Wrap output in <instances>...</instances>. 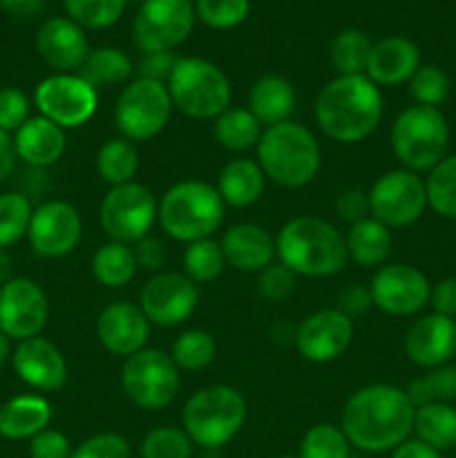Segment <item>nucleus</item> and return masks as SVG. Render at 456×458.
Returning <instances> with one entry per match:
<instances>
[{
    "instance_id": "nucleus-41",
    "label": "nucleus",
    "mask_w": 456,
    "mask_h": 458,
    "mask_svg": "<svg viewBox=\"0 0 456 458\" xmlns=\"http://www.w3.org/2000/svg\"><path fill=\"white\" fill-rule=\"evenodd\" d=\"M31 201L22 192H4L0 195V249L18 244L30 231Z\"/></svg>"
},
{
    "instance_id": "nucleus-56",
    "label": "nucleus",
    "mask_w": 456,
    "mask_h": 458,
    "mask_svg": "<svg viewBox=\"0 0 456 458\" xmlns=\"http://www.w3.org/2000/svg\"><path fill=\"white\" fill-rule=\"evenodd\" d=\"M392 458H441V452H436L427 443L418 441V438H414V441L407 438L396 450H392Z\"/></svg>"
},
{
    "instance_id": "nucleus-46",
    "label": "nucleus",
    "mask_w": 456,
    "mask_h": 458,
    "mask_svg": "<svg viewBox=\"0 0 456 458\" xmlns=\"http://www.w3.org/2000/svg\"><path fill=\"white\" fill-rule=\"evenodd\" d=\"M410 92L418 106L438 107L450 94V79L436 65H420L410 79Z\"/></svg>"
},
{
    "instance_id": "nucleus-53",
    "label": "nucleus",
    "mask_w": 456,
    "mask_h": 458,
    "mask_svg": "<svg viewBox=\"0 0 456 458\" xmlns=\"http://www.w3.org/2000/svg\"><path fill=\"white\" fill-rule=\"evenodd\" d=\"M132 250L134 258H137V264L141 268H146V271L159 273L165 267V259H168V250H165V244L159 237L146 235L132 246Z\"/></svg>"
},
{
    "instance_id": "nucleus-24",
    "label": "nucleus",
    "mask_w": 456,
    "mask_h": 458,
    "mask_svg": "<svg viewBox=\"0 0 456 458\" xmlns=\"http://www.w3.org/2000/svg\"><path fill=\"white\" fill-rule=\"evenodd\" d=\"M226 264L241 273H259L275 259V240L258 224H235L219 242Z\"/></svg>"
},
{
    "instance_id": "nucleus-18",
    "label": "nucleus",
    "mask_w": 456,
    "mask_h": 458,
    "mask_svg": "<svg viewBox=\"0 0 456 458\" xmlns=\"http://www.w3.org/2000/svg\"><path fill=\"white\" fill-rule=\"evenodd\" d=\"M374 307L389 316H414L429 302V280L410 264H384L371 280Z\"/></svg>"
},
{
    "instance_id": "nucleus-20",
    "label": "nucleus",
    "mask_w": 456,
    "mask_h": 458,
    "mask_svg": "<svg viewBox=\"0 0 456 458\" xmlns=\"http://www.w3.org/2000/svg\"><path fill=\"white\" fill-rule=\"evenodd\" d=\"M97 338L112 356L128 358L146 349L150 338V320L139 304L114 302L98 313Z\"/></svg>"
},
{
    "instance_id": "nucleus-42",
    "label": "nucleus",
    "mask_w": 456,
    "mask_h": 458,
    "mask_svg": "<svg viewBox=\"0 0 456 458\" xmlns=\"http://www.w3.org/2000/svg\"><path fill=\"white\" fill-rule=\"evenodd\" d=\"M351 443L342 428L331 423H317L304 434L300 443V458H349Z\"/></svg>"
},
{
    "instance_id": "nucleus-26",
    "label": "nucleus",
    "mask_w": 456,
    "mask_h": 458,
    "mask_svg": "<svg viewBox=\"0 0 456 458\" xmlns=\"http://www.w3.org/2000/svg\"><path fill=\"white\" fill-rule=\"evenodd\" d=\"M420 67V52L410 38L402 36H389V38L374 43L367 63L365 76H369L376 85H392L407 83L416 70Z\"/></svg>"
},
{
    "instance_id": "nucleus-10",
    "label": "nucleus",
    "mask_w": 456,
    "mask_h": 458,
    "mask_svg": "<svg viewBox=\"0 0 456 458\" xmlns=\"http://www.w3.org/2000/svg\"><path fill=\"white\" fill-rule=\"evenodd\" d=\"M173 107L168 85L161 81L137 79L121 92L114 107V123L128 141H150L164 132Z\"/></svg>"
},
{
    "instance_id": "nucleus-16",
    "label": "nucleus",
    "mask_w": 456,
    "mask_h": 458,
    "mask_svg": "<svg viewBox=\"0 0 456 458\" xmlns=\"http://www.w3.org/2000/svg\"><path fill=\"white\" fill-rule=\"evenodd\" d=\"M49 318V302L38 282L12 277L0 286V331L9 340L36 338Z\"/></svg>"
},
{
    "instance_id": "nucleus-13",
    "label": "nucleus",
    "mask_w": 456,
    "mask_h": 458,
    "mask_svg": "<svg viewBox=\"0 0 456 458\" xmlns=\"http://www.w3.org/2000/svg\"><path fill=\"white\" fill-rule=\"evenodd\" d=\"M369 206L371 217L387 228L411 226L427 208V188L411 170H389L371 186Z\"/></svg>"
},
{
    "instance_id": "nucleus-4",
    "label": "nucleus",
    "mask_w": 456,
    "mask_h": 458,
    "mask_svg": "<svg viewBox=\"0 0 456 458\" xmlns=\"http://www.w3.org/2000/svg\"><path fill=\"white\" fill-rule=\"evenodd\" d=\"M258 164L264 177L282 188H304L317 177L322 150L311 130L295 121L264 128L258 143Z\"/></svg>"
},
{
    "instance_id": "nucleus-38",
    "label": "nucleus",
    "mask_w": 456,
    "mask_h": 458,
    "mask_svg": "<svg viewBox=\"0 0 456 458\" xmlns=\"http://www.w3.org/2000/svg\"><path fill=\"white\" fill-rule=\"evenodd\" d=\"M224 267H226V258L215 240H199L192 242L183 250V273L190 277L195 284H208L222 276Z\"/></svg>"
},
{
    "instance_id": "nucleus-43",
    "label": "nucleus",
    "mask_w": 456,
    "mask_h": 458,
    "mask_svg": "<svg viewBox=\"0 0 456 458\" xmlns=\"http://www.w3.org/2000/svg\"><path fill=\"white\" fill-rule=\"evenodd\" d=\"M70 21L85 30H106L123 13L128 0H63Z\"/></svg>"
},
{
    "instance_id": "nucleus-36",
    "label": "nucleus",
    "mask_w": 456,
    "mask_h": 458,
    "mask_svg": "<svg viewBox=\"0 0 456 458\" xmlns=\"http://www.w3.org/2000/svg\"><path fill=\"white\" fill-rule=\"evenodd\" d=\"M374 43L360 30H344L331 43V63L340 76L365 74Z\"/></svg>"
},
{
    "instance_id": "nucleus-58",
    "label": "nucleus",
    "mask_w": 456,
    "mask_h": 458,
    "mask_svg": "<svg viewBox=\"0 0 456 458\" xmlns=\"http://www.w3.org/2000/svg\"><path fill=\"white\" fill-rule=\"evenodd\" d=\"M16 150H13V139L0 130V183L13 173L16 168Z\"/></svg>"
},
{
    "instance_id": "nucleus-57",
    "label": "nucleus",
    "mask_w": 456,
    "mask_h": 458,
    "mask_svg": "<svg viewBox=\"0 0 456 458\" xmlns=\"http://www.w3.org/2000/svg\"><path fill=\"white\" fill-rule=\"evenodd\" d=\"M0 7L16 18H34L43 12L45 0H0Z\"/></svg>"
},
{
    "instance_id": "nucleus-8",
    "label": "nucleus",
    "mask_w": 456,
    "mask_h": 458,
    "mask_svg": "<svg viewBox=\"0 0 456 458\" xmlns=\"http://www.w3.org/2000/svg\"><path fill=\"white\" fill-rule=\"evenodd\" d=\"M450 128L438 107L411 106L392 125V150L411 173H425L445 159Z\"/></svg>"
},
{
    "instance_id": "nucleus-7",
    "label": "nucleus",
    "mask_w": 456,
    "mask_h": 458,
    "mask_svg": "<svg viewBox=\"0 0 456 458\" xmlns=\"http://www.w3.org/2000/svg\"><path fill=\"white\" fill-rule=\"evenodd\" d=\"M165 85L173 106L190 119H217L224 110L231 107V81L215 63L206 58H177Z\"/></svg>"
},
{
    "instance_id": "nucleus-31",
    "label": "nucleus",
    "mask_w": 456,
    "mask_h": 458,
    "mask_svg": "<svg viewBox=\"0 0 456 458\" xmlns=\"http://www.w3.org/2000/svg\"><path fill=\"white\" fill-rule=\"evenodd\" d=\"M139 271L137 258L130 244L121 242H107L98 246L92 258V273L98 284L107 289H123L134 280Z\"/></svg>"
},
{
    "instance_id": "nucleus-30",
    "label": "nucleus",
    "mask_w": 456,
    "mask_h": 458,
    "mask_svg": "<svg viewBox=\"0 0 456 458\" xmlns=\"http://www.w3.org/2000/svg\"><path fill=\"white\" fill-rule=\"evenodd\" d=\"M344 240H347L349 259H353L362 268L378 271L392 253V231L374 217L351 224Z\"/></svg>"
},
{
    "instance_id": "nucleus-17",
    "label": "nucleus",
    "mask_w": 456,
    "mask_h": 458,
    "mask_svg": "<svg viewBox=\"0 0 456 458\" xmlns=\"http://www.w3.org/2000/svg\"><path fill=\"white\" fill-rule=\"evenodd\" d=\"M80 237H83V219L72 204L52 199L34 208L27 240L36 255L49 259L65 258L79 246Z\"/></svg>"
},
{
    "instance_id": "nucleus-47",
    "label": "nucleus",
    "mask_w": 456,
    "mask_h": 458,
    "mask_svg": "<svg viewBox=\"0 0 456 458\" xmlns=\"http://www.w3.org/2000/svg\"><path fill=\"white\" fill-rule=\"evenodd\" d=\"M295 280H298V276L282 262L268 264L266 268L258 273L259 298L266 300V302H282V300L291 298V293L295 291Z\"/></svg>"
},
{
    "instance_id": "nucleus-33",
    "label": "nucleus",
    "mask_w": 456,
    "mask_h": 458,
    "mask_svg": "<svg viewBox=\"0 0 456 458\" xmlns=\"http://www.w3.org/2000/svg\"><path fill=\"white\" fill-rule=\"evenodd\" d=\"M414 432L436 452L456 447V410L445 403L416 407Z\"/></svg>"
},
{
    "instance_id": "nucleus-21",
    "label": "nucleus",
    "mask_w": 456,
    "mask_h": 458,
    "mask_svg": "<svg viewBox=\"0 0 456 458\" xmlns=\"http://www.w3.org/2000/svg\"><path fill=\"white\" fill-rule=\"evenodd\" d=\"M13 371L18 378L31 389L38 392H58L67 383V360L61 353V349L47 338L22 340L13 349Z\"/></svg>"
},
{
    "instance_id": "nucleus-62",
    "label": "nucleus",
    "mask_w": 456,
    "mask_h": 458,
    "mask_svg": "<svg viewBox=\"0 0 456 458\" xmlns=\"http://www.w3.org/2000/svg\"><path fill=\"white\" fill-rule=\"evenodd\" d=\"M280 458H300V454H284V456H280Z\"/></svg>"
},
{
    "instance_id": "nucleus-50",
    "label": "nucleus",
    "mask_w": 456,
    "mask_h": 458,
    "mask_svg": "<svg viewBox=\"0 0 456 458\" xmlns=\"http://www.w3.org/2000/svg\"><path fill=\"white\" fill-rule=\"evenodd\" d=\"M335 213L340 219L349 224H358L362 219L371 217V206H369V192L362 188H347L338 195L335 199Z\"/></svg>"
},
{
    "instance_id": "nucleus-34",
    "label": "nucleus",
    "mask_w": 456,
    "mask_h": 458,
    "mask_svg": "<svg viewBox=\"0 0 456 458\" xmlns=\"http://www.w3.org/2000/svg\"><path fill=\"white\" fill-rule=\"evenodd\" d=\"M97 173L110 186L134 182L139 173L137 146L123 137L106 141L97 152Z\"/></svg>"
},
{
    "instance_id": "nucleus-44",
    "label": "nucleus",
    "mask_w": 456,
    "mask_h": 458,
    "mask_svg": "<svg viewBox=\"0 0 456 458\" xmlns=\"http://www.w3.org/2000/svg\"><path fill=\"white\" fill-rule=\"evenodd\" d=\"M192 445L183 429L155 428L141 441V458H192Z\"/></svg>"
},
{
    "instance_id": "nucleus-45",
    "label": "nucleus",
    "mask_w": 456,
    "mask_h": 458,
    "mask_svg": "<svg viewBox=\"0 0 456 458\" xmlns=\"http://www.w3.org/2000/svg\"><path fill=\"white\" fill-rule=\"evenodd\" d=\"M250 0H195V13L213 30H232L249 18Z\"/></svg>"
},
{
    "instance_id": "nucleus-48",
    "label": "nucleus",
    "mask_w": 456,
    "mask_h": 458,
    "mask_svg": "<svg viewBox=\"0 0 456 458\" xmlns=\"http://www.w3.org/2000/svg\"><path fill=\"white\" fill-rule=\"evenodd\" d=\"M30 98L22 89L13 85L0 88V130L3 132H16L30 119Z\"/></svg>"
},
{
    "instance_id": "nucleus-23",
    "label": "nucleus",
    "mask_w": 456,
    "mask_h": 458,
    "mask_svg": "<svg viewBox=\"0 0 456 458\" xmlns=\"http://www.w3.org/2000/svg\"><path fill=\"white\" fill-rule=\"evenodd\" d=\"M36 49L49 67L58 70V74L80 70L92 52L83 27L70 18H49L36 34Z\"/></svg>"
},
{
    "instance_id": "nucleus-28",
    "label": "nucleus",
    "mask_w": 456,
    "mask_h": 458,
    "mask_svg": "<svg viewBox=\"0 0 456 458\" xmlns=\"http://www.w3.org/2000/svg\"><path fill=\"white\" fill-rule=\"evenodd\" d=\"M295 103H298V97H295L293 85L284 76L275 74L255 81L249 94V110L264 128L291 121Z\"/></svg>"
},
{
    "instance_id": "nucleus-39",
    "label": "nucleus",
    "mask_w": 456,
    "mask_h": 458,
    "mask_svg": "<svg viewBox=\"0 0 456 458\" xmlns=\"http://www.w3.org/2000/svg\"><path fill=\"white\" fill-rule=\"evenodd\" d=\"M405 392L414 407L434 405V403L450 405L452 401H456V365L436 367L429 374L416 378Z\"/></svg>"
},
{
    "instance_id": "nucleus-2",
    "label": "nucleus",
    "mask_w": 456,
    "mask_h": 458,
    "mask_svg": "<svg viewBox=\"0 0 456 458\" xmlns=\"http://www.w3.org/2000/svg\"><path fill=\"white\" fill-rule=\"evenodd\" d=\"M316 121L338 143H360L383 121V94L365 74L335 76L316 98Z\"/></svg>"
},
{
    "instance_id": "nucleus-22",
    "label": "nucleus",
    "mask_w": 456,
    "mask_h": 458,
    "mask_svg": "<svg viewBox=\"0 0 456 458\" xmlns=\"http://www.w3.org/2000/svg\"><path fill=\"white\" fill-rule=\"evenodd\" d=\"M405 353L425 369L447 365L456 353V322L438 313L418 318L405 334Z\"/></svg>"
},
{
    "instance_id": "nucleus-11",
    "label": "nucleus",
    "mask_w": 456,
    "mask_h": 458,
    "mask_svg": "<svg viewBox=\"0 0 456 458\" xmlns=\"http://www.w3.org/2000/svg\"><path fill=\"white\" fill-rule=\"evenodd\" d=\"M159 213L155 195L143 183L130 182L123 186H112L103 197L98 219L110 237V242L137 244L152 231Z\"/></svg>"
},
{
    "instance_id": "nucleus-49",
    "label": "nucleus",
    "mask_w": 456,
    "mask_h": 458,
    "mask_svg": "<svg viewBox=\"0 0 456 458\" xmlns=\"http://www.w3.org/2000/svg\"><path fill=\"white\" fill-rule=\"evenodd\" d=\"M70 458H130V443L121 434L103 432L80 443Z\"/></svg>"
},
{
    "instance_id": "nucleus-35",
    "label": "nucleus",
    "mask_w": 456,
    "mask_h": 458,
    "mask_svg": "<svg viewBox=\"0 0 456 458\" xmlns=\"http://www.w3.org/2000/svg\"><path fill=\"white\" fill-rule=\"evenodd\" d=\"M134 65L125 52L116 47L92 49L88 61L79 70V74L88 81L92 88H110V85L125 83L132 76Z\"/></svg>"
},
{
    "instance_id": "nucleus-59",
    "label": "nucleus",
    "mask_w": 456,
    "mask_h": 458,
    "mask_svg": "<svg viewBox=\"0 0 456 458\" xmlns=\"http://www.w3.org/2000/svg\"><path fill=\"white\" fill-rule=\"evenodd\" d=\"M13 277V259L4 249H0V286L7 284Z\"/></svg>"
},
{
    "instance_id": "nucleus-5",
    "label": "nucleus",
    "mask_w": 456,
    "mask_h": 458,
    "mask_svg": "<svg viewBox=\"0 0 456 458\" xmlns=\"http://www.w3.org/2000/svg\"><path fill=\"white\" fill-rule=\"evenodd\" d=\"M226 204L217 188L199 179H186L170 186L159 199V219L165 235L177 242L208 240L224 222Z\"/></svg>"
},
{
    "instance_id": "nucleus-29",
    "label": "nucleus",
    "mask_w": 456,
    "mask_h": 458,
    "mask_svg": "<svg viewBox=\"0 0 456 458\" xmlns=\"http://www.w3.org/2000/svg\"><path fill=\"white\" fill-rule=\"evenodd\" d=\"M266 177L253 159H232L222 168L217 179V192L231 208H249L262 197Z\"/></svg>"
},
{
    "instance_id": "nucleus-27",
    "label": "nucleus",
    "mask_w": 456,
    "mask_h": 458,
    "mask_svg": "<svg viewBox=\"0 0 456 458\" xmlns=\"http://www.w3.org/2000/svg\"><path fill=\"white\" fill-rule=\"evenodd\" d=\"M52 420V405L38 394L13 396L0 407V437L7 441H25L47 429Z\"/></svg>"
},
{
    "instance_id": "nucleus-52",
    "label": "nucleus",
    "mask_w": 456,
    "mask_h": 458,
    "mask_svg": "<svg viewBox=\"0 0 456 458\" xmlns=\"http://www.w3.org/2000/svg\"><path fill=\"white\" fill-rule=\"evenodd\" d=\"M374 307V300H371V291L369 286H362V284H349L340 291L338 295V309L340 313H344L347 318H358V316H365L369 309Z\"/></svg>"
},
{
    "instance_id": "nucleus-12",
    "label": "nucleus",
    "mask_w": 456,
    "mask_h": 458,
    "mask_svg": "<svg viewBox=\"0 0 456 458\" xmlns=\"http://www.w3.org/2000/svg\"><path fill=\"white\" fill-rule=\"evenodd\" d=\"M195 9L190 0H146L132 22V40L143 54L173 52L190 36Z\"/></svg>"
},
{
    "instance_id": "nucleus-3",
    "label": "nucleus",
    "mask_w": 456,
    "mask_h": 458,
    "mask_svg": "<svg viewBox=\"0 0 456 458\" xmlns=\"http://www.w3.org/2000/svg\"><path fill=\"white\" fill-rule=\"evenodd\" d=\"M275 253L284 267L302 277H331L349 262L347 240L326 219L293 217L275 237Z\"/></svg>"
},
{
    "instance_id": "nucleus-1",
    "label": "nucleus",
    "mask_w": 456,
    "mask_h": 458,
    "mask_svg": "<svg viewBox=\"0 0 456 458\" xmlns=\"http://www.w3.org/2000/svg\"><path fill=\"white\" fill-rule=\"evenodd\" d=\"M416 407L396 385H367L342 410V432L353 447L369 454L396 450L414 429Z\"/></svg>"
},
{
    "instance_id": "nucleus-61",
    "label": "nucleus",
    "mask_w": 456,
    "mask_h": 458,
    "mask_svg": "<svg viewBox=\"0 0 456 458\" xmlns=\"http://www.w3.org/2000/svg\"><path fill=\"white\" fill-rule=\"evenodd\" d=\"M201 458H222V454H219V450H206Z\"/></svg>"
},
{
    "instance_id": "nucleus-6",
    "label": "nucleus",
    "mask_w": 456,
    "mask_h": 458,
    "mask_svg": "<svg viewBox=\"0 0 456 458\" xmlns=\"http://www.w3.org/2000/svg\"><path fill=\"white\" fill-rule=\"evenodd\" d=\"M246 407L244 396L228 385H210L188 398L183 407V432L195 445L204 450H219L240 434L244 428Z\"/></svg>"
},
{
    "instance_id": "nucleus-60",
    "label": "nucleus",
    "mask_w": 456,
    "mask_h": 458,
    "mask_svg": "<svg viewBox=\"0 0 456 458\" xmlns=\"http://www.w3.org/2000/svg\"><path fill=\"white\" fill-rule=\"evenodd\" d=\"M9 358H12V340L0 331V369H3Z\"/></svg>"
},
{
    "instance_id": "nucleus-9",
    "label": "nucleus",
    "mask_w": 456,
    "mask_h": 458,
    "mask_svg": "<svg viewBox=\"0 0 456 458\" xmlns=\"http://www.w3.org/2000/svg\"><path fill=\"white\" fill-rule=\"evenodd\" d=\"M179 369L170 353L161 349H141L123 360L121 387L137 407L156 411L168 407L179 392Z\"/></svg>"
},
{
    "instance_id": "nucleus-40",
    "label": "nucleus",
    "mask_w": 456,
    "mask_h": 458,
    "mask_svg": "<svg viewBox=\"0 0 456 458\" xmlns=\"http://www.w3.org/2000/svg\"><path fill=\"white\" fill-rule=\"evenodd\" d=\"M427 206L445 219H456V155L445 157L441 164L429 170L425 182Z\"/></svg>"
},
{
    "instance_id": "nucleus-15",
    "label": "nucleus",
    "mask_w": 456,
    "mask_h": 458,
    "mask_svg": "<svg viewBox=\"0 0 456 458\" xmlns=\"http://www.w3.org/2000/svg\"><path fill=\"white\" fill-rule=\"evenodd\" d=\"M199 289L186 273L159 271L143 284L139 307L150 325L177 327L195 313Z\"/></svg>"
},
{
    "instance_id": "nucleus-54",
    "label": "nucleus",
    "mask_w": 456,
    "mask_h": 458,
    "mask_svg": "<svg viewBox=\"0 0 456 458\" xmlns=\"http://www.w3.org/2000/svg\"><path fill=\"white\" fill-rule=\"evenodd\" d=\"M174 63H177V56L173 52L143 54V58L137 65L139 79H152L165 83L170 79V74H173Z\"/></svg>"
},
{
    "instance_id": "nucleus-19",
    "label": "nucleus",
    "mask_w": 456,
    "mask_h": 458,
    "mask_svg": "<svg viewBox=\"0 0 456 458\" xmlns=\"http://www.w3.org/2000/svg\"><path fill=\"white\" fill-rule=\"evenodd\" d=\"M353 320L340 313L338 309H322L311 313L302 325L295 329V349L300 356L316 365L335 360L342 356L353 343Z\"/></svg>"
},
{
    "instance_id": "nucleus-32",
    "label": "nucleus",
    "mask_w": 456,
    "mask_h": 458,
    "mask_svg": "<svg viewBox=\"0 0 456 458\" xmlns=\"http://www.w3.org/2000/svg\"><path fill=\"white\" fill-rule=\"evenodd\" d=\"M215 139L231 152H244L258 148L264 125L253 116L249 107H228L215 119Z\"/></svg>"
},
{
    "instance_id": "nucleus-55",
    "label": "nucleus",
    "mask_w": 456,
    "mask_h": 458,
    "mask_svg": "<svg viewBox=\"0 0 456 458\" xmlns=\"http://www.w3.org/2000/svg\"><path fill=\"white\" fill-rule=\"evenodd\" d=\"M429 302H432L434 313L445 318L456 316V277H445L438 282L429 293Z\"/></svg>"
},
{
    "instance_id": "nucleus-51",
    "label": "nucleus",
    "mask_w": 456,
    "mask_h": 458,
    "mask_svg": "<svg viewBox=\"0 0 456 458\" xmlns=\"http://www.w3.org/2000/svg\"><path fill=\"white\" fill-rule=\"evenodd\" d=\"M31 458H70L72 443L58 429H43L30 441Z\"/></svg>"
},
{
    "instance_id": "nucleus-63",
    "label": "nucleus",
    "mask_w": 456,
    "mask_h": 458,
    "mask_svg": "<svg viewBox=\"0 0 456 458\" xmlns=\"http://www.w3.org/2000/svg\"><path fill=\"white\" fill-rule=\"evenodd\" d=\"M143 3H146V0H143Z\"/></svg>"
},
{
    "instance_id": "nucleus-14",
    "label": "nucleus",
    "mask_w": 456,
    "mask_h": 458,
    "mask_svg": "<svg viewBox=\"0 0 456 458\" xmlns=\"http://www.w3.org/2000/svg\"><path fill=\"white\" fill-rule=\"evenodd\" d=\"M34 106L63 130L80 128L97 112L98 89L80 74H52L36 85Z\"/></svg>"
},
{
    "instance_id": "nucleus-37",
    "label": "nucleus",
    "mask_w": 456,
    "mask_h": 458,
    "mask_svg": "<svg viewBox=\"0 0 456 458\" xmlns=\"http://www.w3.org/2000/svg\"><path fill=\"white\" fill-rule=\"evenodd\" d=\"M217 356V343L213 334L204 329L183 331L170 349V358L179 371H201Z\"/></svg>"
},
{
    "instance_id": "nucleus-25",
    "label": "nucleus",
    "mask_w": 456,
    "mask_h": 458,
    "mask_svg": "<svg viewBox=\"0 0 456 458\" xmlns=\"http://www.w3.org/2000/svg\"><path fill=\"white\" fill-rule=\"evenodd\" d=\"M65 130L45 116H30L13 132V150L18 159L31 168H49L65 155Z\"/></svg>"
}]
</instances>
